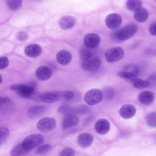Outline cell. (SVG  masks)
<instances>
[{
  "instance_id": "9a60e30c",
  "label": "cell",
  "mask_w": 156,
  "mask_h": 156,
  "mask_svg": "<svg viewBox=\"0 0 156 156\" xmlns=\"http://www.w3.org/2000/svg\"><path fill=\"white\" fill-rule=\"evenodd\" d=\"M154 99V94L149 91H144L141 92L138 96L139 102L142 105L148 106L151 105Z\"/></svg>"
},
{
  "instance_id": "7c38bea8",
  "label": "cell",
  "mask_w": 156,
  "mask_h": 156,
  "mask_svg": "<svg viewBox=\"0 0 156 156\" xmlns=\"http://www.w3.org/2000/svg\"><path fill=\"white\" fill-rule=\"evenodd\" d=\"M136 112V108L131 104H125L122 105L119 111L120 116L125 119L132 118L135 115Z\"/></svg>"
},
{
  "instance_id": "7a4b0ae2",
  "label": "cell",
  "mask_w": 156,
  "mask_h": 156,
  "mask_svg": "<svg viewBox=\"0 0 156 156\" xmlns=\"http://www.w3.org/2000/svg\"><path fill=\"white\" fill-rule=\"evenodd\" d=\"M73 92L69 90L54 91L40 93V101L46 103H52L61 99H72L74 96Z\"/></svg>"
},
{
  "instance_id": "484cf974",
  "label": "cell",
  "mask_w": 156,
  "mask_h": 156,
  "mask_svg": "<svg viewBox=\"0 0 156 156\" xmlns=\"http://www.w3.org/2000/svg\"><path fill=\"white\" fill-rule=\"evenodd\" d=\"M6 3L9 9L15 11L19 9L21 7L22 1L20 0H9L6 1Z\"/></svg>"
},
{
  "instance_id": "74e56055",
  "label": "cell",
  "mask_w": 156,
  "mask_h": 156,
  "mask_svg": "<svg viewBox=\"0 0 156 156\" xmlns=\"http://www.w3.org/2000/svg\"><path fill=\"white\" fill-rule=\"evenodd\" d=\"M2 76L0 74V84L2 83Z\"/></svg>"
},
{
  "instance_id": "2e32d148",
  "label": "cell",
  "mask_w": 156,
  "mask_h": 156,
  "mask_svg": "<svg viewBox=\"0 0 156 156\" xmlns=\"http://www.w3.org/2000/svg\"><path fill=\"white\" fill-rule=\"evenodd\" d=\"M47 107L44 105L33 106L28 109L27 115L30 118H35L42 115L47 111Z\"/></svg>"
},
{
  "instance_id": "d590c367",
  "label": "cell",
  "mask_w": 156,
  "mask_h": 156,
  "mask_svg": "<svg viewBox=\"0 0 156 156\" xmlns=\"http://www.w3.org/2000/svg\"><path fill=\"white\" fill-rule=\"evenodd\" d=\"M9 60L5 57L0 58V69H2L7 67L9 64Z\"/></svg>"
},
{
  "instance_id": "4fadbf2b",
  "label": "cell",
  "mask_w": 156,
  "mask_h": 156,
  "mask_svg": "<svg viewBox=\"0 0 156 156\" xmlns=\"http://www.w3.org/2000/svg\"><path fill=\"white\" fill-rule=\"evenodd\" d=\"M35 74L36 77L39 80L45 81L48 80L51 77L52 72L49 67L42 66L37 68Z\"/></svg>"
},
{
  "instance_id": "d4e9b609",
  "label": "cell",
  "mask_w": 156,
  "mask_h": 156,
  "mask_svg": "<svg viewBox=\"0 0 156 156\" xmlns=\"http://www.w3.org/2000/svg\"><path fill=\"white\" fill-rule=\"evenodd\" d=\"M57 111L59 113L65 115L69 114H74L76 113V108L67 105H63L58 108Z\"/></svg>"
},
{
  "instance_id": "e0dca14e",
  "label": "cell",
  "mask_w": 156,
  "mask_h": 156,
  "mask_svg": "<svg viewBox=\"0 0 156 156\" xmlns=\"http://www.w3.org/2000/svg\"><path fill=\"white\" fill-rule=\"evenodd\" d=\"M110 124L106 119H101L96 122L95 125V129L96 132L100 134H105L109 131Z\"/></svg>"
},
{
  "instance_id": "9c48e42d",
  "label": "cell",
  "mask_w": 156,
  "mask_h": 156,
  "mask_svg": "<svg viewBox=\"0 0 156 156\" xmlns=\"http://www.w3.org/2000/svg\"><path fill=\"white\" fill-rule=\"evenodd\" d=\"M121 16L115 13L109 14L105 19V23L107 27L112 30L116 29L121 25L122 23Z\"/></svg>"
},
{
  "instance_id": "5b68a950",
  "label": "cell",
  "mask_w": 156,
  "mask_h": 156,
  "mask_svg": "<svg viewBox=\"0 0 156 156\" xmlns=\"http://www.w3.org/2000/svg\"><path fill=\"white\" fill-rule=\"evenodd\" d=\"M103 98L102 92L98 89H92L87 91L84 96L85 102L89 105H94L99 103Z\"/></svg>"
},
{
  "instance_id": "d6986e66",
  "label": "cell",
  "mask_w": 156,
  "mask_h": 156,
  "mask_svg": "<svg viewBox=\"0 0 156 156\" xmlns=\"http://www.w3.org/2000/svg\"><path fill=\"white\" fill-rule=\"evenodd\" d=\"M76 23V20L73 17L66 16L62 17L59 21L60 27L64 30H67L72 28Z\"/></svg>"
},
{
  "instance_id": "83f0119b",
  "label": "cell",
  "mask_w": 156,
  "mask_h": 156,
  "mask_svg": "<svg viewBox=\"0 0 156 156\" xmlns=\"http://www.w3.org/2000/svg\"><path fill=\"white\" fill-rule=\"evenodd\" d=\"M9 133V131L8 128L4 127L0 128V145L7 140Z\"/></svg>"
},
{
  "instance_id": "cb8c5ba5",
  "label": "cell",
  "mask_w": 156,
  "mask_h": 156,
  "mask_svg": "<svg viewBox=\"0 0 156 156\" xmlns=\"http://www.w3.org/2000/svg\"><path fill=\"white\" fill-rule=\"evenodd\" d=\"M142 1L140 0H129L126 2L127 9L130 11H135L141 7Z\"/></svg>"
},
{
  "instance_id": "3957f363",
  "label": "cell",
  "mask_w": 156,
  "mask_h": 156,
  "mask_svg": "<svg viewBox=\"0 0 156 156\" xmlns=\"http://www.w3.org/2000/svg\"><path fill=\"white\" fill-rule=\"evenodd\" d=\"M137 29V27L135 24H129L116 31L113 34V37L118 41H126L132 37Z\"/></svg>"
},
{
  "instance_id": "4316f807",
  "label": "cell",
  "mask_w": 156,
  "mask_h": 156,
  "mask_svg": "<svg viewBox=\"0 0 156 156\" xmlns=\"http://www.w3.org/2000/svg\"><path fill=\"white\" fill-rule=\"evenodd\" d=\"M145 120L147 125L151 127H155L156 125V114L155 112H150L147 114Z\"/></svg>"
},
{
  "instance_id": "603a6c76",
  "label": "cell",
  "mask_w": 156,
  "mask_h": 156,
  "mask_svg": "<svg viewBox=\"0 0 156 156\" xmlns=\"http://www.w3.org/2000/svg\"><path fill=\"white\" fill-rule=\"evenodd\" d=\"M117 75L121 78L132 84L137 78V76L134 73L125 71L118 73Z\"/></svg>"
},
{
  "instance_id": "5bb4252c",
  "label": "cell",
  "mask_w": 156,
  "mask_h": 156,
  "mask_svg": "<svg viewBox=\"0 0 156 156\" xmlns=\"http://www.w3.org/2000/svg\"><path fill=\"white\" fill-rule=\"evenodd\" d=\"M93 140V136L88 133L80 134L78 136L77 138L78 144L83 148H86L90 146Z\"/></svg>"
},
{
  "instance_id": "52a82bcc",
  "label": "cell",
  "mask_w": 156,
  "mask_h": 156,
  "mask_svg": "<svg viewBox=\"0 0 156 156\" xmlns=\"http://www.w3.org/2000/svg\"><path fill=\"white\" fill-rule=\"evenodd\" d=\"M124 55L123 50L119 47H114L108 49L105 54L107 61L110 63L115 62L120 60Z\"/></svg>"
},
{
  "instance_id": "7402d4cb",
  "label": "cell",
  "mask_w": 156,
  "mask_h": 156,
  "mask_svg": "<svg viewBox=\"0 0 156 156\" xmlns=\"http://www.w3.org/2000/svg\"><path fill=\"white\" fill-rule=\"evenodd\" d=\"M30 152L24 147L22 143L14 147L11 151L10 154L11 156H21L25 155Z\"/></svg>"
},
{
  "instance_id": "f1b7e54d",
  "label": "cell",
  "mask_w": 156,
  "mask_h": 156,
  "mask_svg": "<svg viewBox=\"0 0 156 156\" xmlns=\"http://www.w3.org/2000/svg\"><path fill=\"white\" fill-rule=\"evenodd\" d=\"M132 84L135 88L141 89L148 87L149 83L147 81L137 78L134 81Z\"/></svg>"
},
{
  "instance_id": "8d00e7d4",
  "label": "cell",
  "mask_w": 156,
  "mask_h": 156,
  "mask_svg": "<svg viewBox=\"0 0 156 156\" xmlns=\"http://www.w3.org/2000/svg\"><path fill=\"white\" fill-rule=\"evenodd\" d=\"M149 32L150 33L153 35H156V23H152L149 27Z\"/></svg>"
},
{
  "instance_id": "8992f818",
  "label": "cell",
  "mask_w": 156,
  "mask_h": 156,
  "mask_svg": "<svg viewBox=\"0 0 156 156\" xmlns=\"http://www.w3.org/2000/svg\"><path fill=\"white\" fill-rule=\"evenodd\" d=\"M81 62L83 68L85 70L89 72L96 70L99 67L101 64L99 58L94 54Z\"/></svg>"
},
{
  "instance_id": "277c9868",
  "label": "cell",
  "mask_w": 156,
  "mask_h": 156,
  "mask_svg": "<svg viewBox=\"0 0 156 156\" xmlns=\"http://www.w3.org/2000/svg\"><path fill=\"white\" fill-rule=\"evenodd\" d=\"M44 141V138L42 135L35 134L26 137L22 143L24 147L30 151L34 148L40 145Z\"/></svg>"
},
{
  "instance_id": "ba28073f",
  "label": "cell",
  "mask_w": 156,
  "mask_h": 156,
  "mask_svg": "<svg viewBox=\"0 0 156 156\" xmlns=\"http://www.w3.org/2000/svg\"><path fill=\"white\" fill-rule=\"evenodd\" d=\"M55 120L51 117H45L40 120L37 124V129L42 132H48L53 129L56 127Z\"/></svg>"
},
{
  "instance_id": "8fae6325",
  "label": "cell",
  "mask_w": 156,
  "mask_h": 156,
  "mask_svg": "<svg viewBox=\"0 0 156 156\" xmlns=\"http://www.w3.org/2000/svg\"><path fill=\"white\" fill-rule=\"evenodd\" d=\"M79 122L78 117L74 114L66 115L63 118L61 123L62 130H66L73 127Z\"/></svg>"
},
{
  "instance_id": "f546056e",
  "label": "cell",
  "mask_w": 156,
  "mask_h": 156,
  "mask_svg": "<svg viewBox=\"0 0 156 156\" xmlns=\"http://www.w3.org/2000/svg\"><path fill=\"white\" fill-rule=\"evenodd\" d=\"M102 93L103 97H104L107 99H112L113 97L114 91L113 89L110 87H108L105 88L103 89Z\"/></svg>"
},
{
  "instance_id": "6da1fadb",
  "label": "cell",
  "mask_w": 156,
  "mask_h": 156,
  "mask_svg": "<svg viewBox=\"0 0 156 156\" xmlns=\"http://www.w3.org/2000/svg\"><path fill=\"white\" fill-rule=\"evenodd\" d=\"M10 87L22 98L34 101H41L40 93L32 86L15 84L11 85Z\"/></svg>"
},
{
  "instance_id": "ffe728a7",
  "label": "cell",
  "mask_w": 156,
  "mask_h": 156,
  "mask_svg": "<svg viewBox=\"0 0 156 156\" xmlns=\"http://www.w3.org/2000/svg\"><path fill=\"white\" fill-rule=\"evenodd\" d=\"M56 59L58 62L62 65H66L69 63L71 61L72 56L69 51L62 50L57 54Z\"/></svg>"
},
{
  "instance_id": "e575fe53",
  "label": "cell",
  "mask_w": 156,
  "mask_h": 156,
  "mask_svg": "<svg viewBox=\"0 0 156 156\" xmlns=\"http://www.w3.org/2000/svg\"><path fill=\"white\" fill-rule=\"evenodd\" d=\"M16 38L19 41H24L27 39L28 35L24 31H20L16 34Z\"/></svg>"
},
{
  "instance_id": "1f68e13d",
  "label": "cell",
  "mask_w": 156,
  "mask_h": 156,
  "mask_svg": "<svg viewBox=\"0 0 156 156\" xmlns=\"http://www.w3.org/2000/svg\"><path fill=\"white\" fill-rule=\"evenodd\" d=\"M124 71L133 73L137 76L139 73V70L138 67L136 66L133 64H129L126 66L124 68Z\"/></svg>"
},
{
  "instance_id": "44dd1931",
  "label": "cell",
  "mask_w": 156,
  "mask_h": 156,
  "mask_svg": "<svg viewBox=\"0 0 156 156\" xmlns=\"http://www.w3.org/2000/svg\"><path fill=\"white\" fill-rule=\"evenodd\" d=\"M149 13L144 8L141 7L135 11L134 17L136 21L142 23L145 21L149 16Z\"/></svg>"
},
{
  "instance_id": "836d02e7",
  "label": "cell",
  "mask_w": 156,
  "mask_h": 156,
  "mask_svg": "<svg viewBox=\"0 0 156 156\" xmlns=\"http://www.w3.org/2000/svg\"><path fill=\"white\" fill-rule=\"evenodd\" d=\"M74 151L70 147H66L60 151L59 156H75Z\"/></svg>"
},
{
  "instance_id": "4dcf8cb0",
  "label": "cell",
  "mask_w": 156,
  "mask_h": 156,
  "mask_svg": "<svg viewBox=\"0 0 156 156\" xmlns=\"http://www.w3.org/2000/svg\"><path fill=\"white\" fill-rule=\"evenodd\" d=\"M51 144H47L39 147L36 150V153L38 154H42L47 152L51 148Z\"/></svg>"
},
{
  "instance_id": "ac0fdd59",
  "label": "cell",
  "mask_w": 156,
  "mask_h": 156,
  "mask_svg": "<svg viewBox=\"0 0 156 156\" xmlns=\"http://www.w3.org/2000/svg\"><path fill=\"white\" fill-rule=\"evenodd\" d=\"M41 47L37 44H31L26 47L24 49L25 55L28 57L35 58L39 56L41 53Z\"/></svg>"
},
{
  "instance_id": "d6a6232c",
  "label": "cell",
  "mask_w": 156,
  "mask_h": 156,
  "mask_svg": "<svg viewBox=\"0 0 156 156\" xmlns=\"http://www.w3.org/2000/svg\"><path fill=\"white\" fill-rule=\"evenodd\" d=\"M93 54L92 52L87 49H81L80 53V57L81 61L86 59Z\"/></svg>"
},
{
  "instance_id": "30bf717a",
  "label": "cell",
  "mask_w": 156,
  "mask_h": 156,
  "mask_svg": "<svg viewBox=\"0 0 156 156\" xmlns=\"http://www.w3.org/2000/svg\"><path fill=\"white\" fill-rule=\"evenodd\" d=\"M100 37L97 34L90 33L86 34L84 38L83 41L85 46L88 48L93 49L99 45Z\"/></svg>"
}]
</instances>
